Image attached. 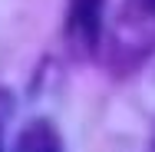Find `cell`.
Wrapping results in <instances>:
<instances>
[{"label":"cell","mask_w":155,"mask_h":152,"mask_svg":"<svg viewBox=\"0 0 155 152\" xmlns=\"http://www.w3.org/2000/svg\"><path fill=\"white\" fill-rule=\"evenodd\" d=\"M13 152H63V142H60V132L53 129V122L46 119H33L20 139H17V149Z\"/></svg>","instance_id":"6da1fadb"}]
</instances>
